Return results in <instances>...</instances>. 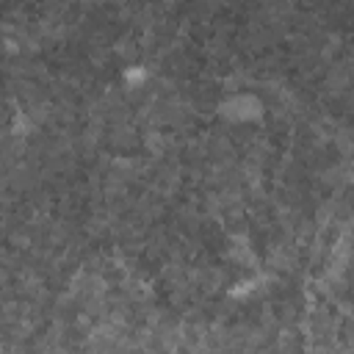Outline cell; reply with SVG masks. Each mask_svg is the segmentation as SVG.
Here are the masks:
<instances>
[{
	"mask_svg": "<svg viewBox=\"0 0 354 354\" xmlns=\"http://www.w3.org/2000/svg\"><path fill=\"white\" fill-rule=\"evenodd\" d=\"M221 113L227 116V119H235V122H241V119H252V116H257L260 113V105H257V100L254 97H232L230 102H224L221 105Z\"/></svg>",
	"mask_w": 354,
	"mask_h": 354,
	"instance_id": "cell-1",
	"label": "cell"
}]
</instances>
